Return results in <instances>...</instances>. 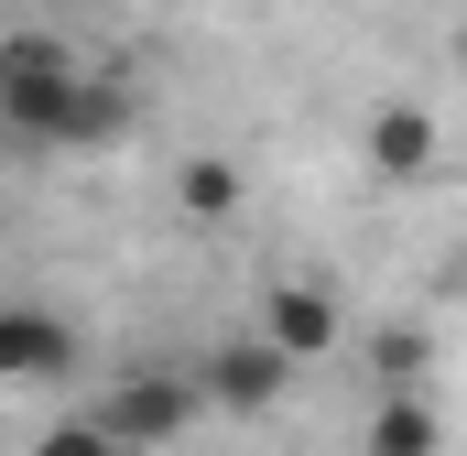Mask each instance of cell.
Returning <instances> with one entry per match:
<instances>
[{
  "mask_svg": "<svg viewBox=\"0 0 467 456\" xmlns=\"http://www.w3.org/2000/svg\"><path fill=\"white\" fill-rule=\"evenodd\" d=\"M0 130L22 152H109L130 130V88L99 77L66 33H0Z\"/></svg>",
  "mask_w": 467,
  "mask_h": 456,
  "instance_id": "obj_1",
  "label": "cell"
},
{
  "mask_svg": "<svg viewBox=\"0 0 467 456\" xmlns=\"http://www.w3.org/2000/svg\"><path fill=\"white\" fill-rule=\"evenodd\" d=\"M77 358H88L77 316H55V305H0V380H11V391H66Z\"/></svg>",
  "mask_w": 467,
  "mask_h": 456,
  "instance_id": "obj_2",
  "label": "cell"
},
{
  "mask_svg": "<svg viewBox=\"0 0 467 456\" xmlns=\"http://www.w3.org/2000/svg\"><path fill=\"white\" fill-rule=\"evenodd\" d=\"M88 424H99L119 456H152V446H174V435L196 424V391H185V380H163V369H141V380H119Z\"/></svg>",
  "mask_w": 467,
  "mask_h": 456,
  "instance_id": "obj_3",
  "label": "cell"
},
{
  "mask_svg": "<svg viewBox=\"0 0 467 456\" xmlns=\"http://www.w3.org/2000/svg\"><path fill=\"white\" fill-rule=\"evenodd\" d=\"M250 337L272 347L283 369H305V358H327V347L348 337V316H337V294H327V283H272V294H261V326H250Z\"/></svg>",
  "mask_w": 467,
  "mask_h": 456,
  "instance_id": "obj_4",
  "label": "cell"
},
{
  "mask_svg": "<svg viewBox=\"0 0 467 456\" xmlns=\"http://www.w3.org/2000/svg\"><path fill=\"white\" fill-rule=\"evenodd\" d=\"M185 391H196L207 413H272V402L294 391V369H283L261 337H229V347H207V369H196Z\"/></svg>",
  "mask_w": 467,
  "mask_h": 456,
  "instance_id": "obj_5",
  "label": "cell"
},
{
  "mask_svg": "<svg viewBox=\"0 0 467 456\" xmlns=\"http://www.w3.org/2000/svg\"><path fill=\"white\" fill-rule=\"evenodd\" d=\"M435 446H446L435 391H380V413H369V456H435Z\"/></svg>",
  "mask_w": 467,
  "mask_h": 456,
  "instance_id": "obj_6",
  "label": "cell"
},
{
  "mask_svg": "<svg viewBox=\"0 0 467 456\" xmlns=\"http://www.w3.org/2000/svg\"><path fill=\"white\" fill-rule=\"evenodd\" d=\"M369 163H380V174H424V163H435V119L424 109H380L369 119Z\"/></svg>",
  "mask_w": 467,
  "mask_h": 456,
  "instance_id": "obj_7",
  "label": "cell"
},
{
  "mask_svg": "<svg viewBox=\"0 0 467 456\" xmlns=\"http://www.w3.org/2000/svg\"><path fill=\"white\" fill-rule=\"evenodd\" d=\"M174 207H185V218H239V163H229V152L174 163Z\"/></svg>",
  "mask_w": 467,
  "mask_h": 456,
  "instance_id": "obj_8",
  "label": "cell"
},
{
  "mask_svg": "<svg viewBox=\"0 0 467 456\" xmlns=\"http://www.w3.org/2000/svg\"><path fill=\"white\" fill-rule=\"evenodd\" d=\"M33 456H119V446L99 435V424H88V413H77V424H55V435H44Z\"/></svg>",
  "mask_w": 467,
  "mask_h": 456,
  "instance_id": "obj_9",
  "label": "cell"
}]
</instances>
